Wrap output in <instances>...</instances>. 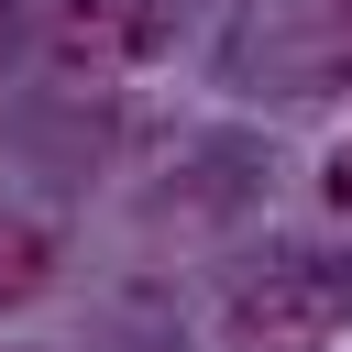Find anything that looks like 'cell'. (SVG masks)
<instances>
[{"label": "cell", "instance_id": "5b68a950", "mask_svg": "<svg viewBox=\"0 0 352 352\" xmlns=\"http://www.w3.org/2000/svg\"><path fill=\"white\" fill-rule=\"evenodd\" d=\"M11 55H22V22H11V0H0V66H11Z\"/></svg>", "mask_w": 352, "mask_h": 352}, {"label": "cell", "instance_id": "6da1fadb", "mask_svg": "<svg viewBox=\"0 0 352 352\" xmlns=\"http://www.w3.org/2000/svg\"><path fill=\"white\" fill-rule=\"evenodd\" d=\"M341 319H352V264H308V253L264 264L231 297V341H253V352H319Z\"/></svg>", "mask_w": 352, "mask_h": 352}, {"label": "cell", "instance_id": "277c9868", "mask_svg": "<svg viewBox=\"0 0 352 352\" xmlns=\"http://www.w3.org/2000/svg\"><path fill=\"white\" fill-rule=\"evenodd\" d=\"M319 198H330V209H341V220H352V143H341V154H330V176H319Z\"/></svg>", "mask_w": 352, "mask_h": 352}, {"label": "cell", "instance_id": "3957f363", "mask_svg": "<svg viewBox=\"0 0 352 352\" xmlns=\"http://www.w3.org/2000/svg\"><path fill=\"white\" fill-rule=\"evenodd\" d=\"M44 275H55V242H44L33 220H0V308L44 297Z\"/></svg>", "mask_w": 352, "mask_h": 352}, {"label": "cell", "instance_id": "7a4b0ae2", "mask_svg": "<svg viewBox=\"0 0 352 352\" xmlns=\"http://www.w3.org/2000/svg\"><path fill=\"white\" fill-rule=\"evenodd\" d=\"M165 33H176V11H165V0H66V11H55V55H66V66H88V77L154 66V55H165Z\"/></svg>", "mask_w": 352, "mask_h": 352}]
</instances>
